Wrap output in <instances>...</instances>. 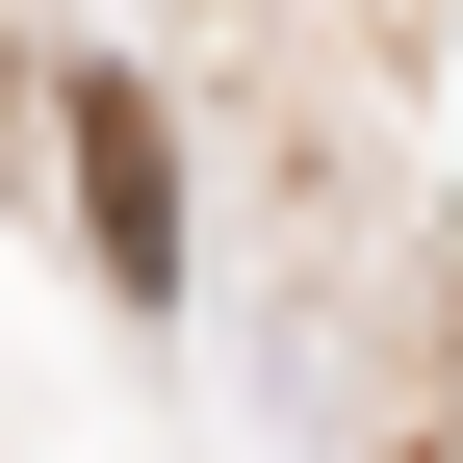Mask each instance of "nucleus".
Returning a JSON list of instances; mask_svg holds the SVG:
<instances>
[{
    "label": "nucleus",
    "instance_id": "obj_1",
    "mask_svg": "<svg viewBox=\"0 0 463 463\" xmlns=\"http://www.w3.org/2000/svg\"><path fill=\"white\" fill-rule=\"evenodd\" d=\"M78 206H103V258H129V283L181 258V155H155V103H129V78H78Z\"/></svg>",
    "mask_w": 463,
    "mask_h": 463
}]
</instances>
